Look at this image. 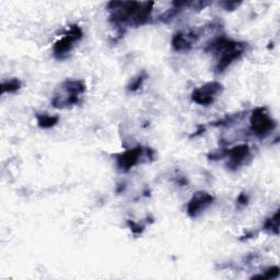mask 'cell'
Wrapping results in <instances>:
<instances>
[{
    "instance_id": "cell-7",
    "label": "cell",
    "mask_w": 280,
    "mask_h": 280,
    "mask_svg": "<svg viewBox=\"0 0 280 280\" xmlns=\"http://www.w3.org/2000/svg\"><path fill=\"white\" fill-rule=\"evenodd\" d=\"M249 152L250 149L247 145H241L232 148L229 151L230 164L233 165V167H239L244 161V159L249 156Z\"/></svg>"
},
{
    "instance_id": "cell-1",
    "label": "cell",
    "mask_w": 280,
    "mask_h": 280,
    "mask_svg": "<svg viewBox=\"0 0 280 280\" xmlns=\"http://www.w3.org/2000/svg\"><path fill=\"white\" fill-rule=\"evenodd\" d=\"M211 49L220 54V59L217 65V70L224 71L226 68L238 59L243 53V45L232 42L227 38H219L211 45Z\"/></svg>"
},
{
    "instance_id": "cell-2",
    "label": "cell",
    "mask_w": 280,
    "mask_h": 280,
    "mask_svg": "<svg viewBox=\"0 0 280 280\" xmlns=\"http://www.w3.org/2000/svg\"><path fill=\"white\" fill-rule=\"evenodd\" d=\"M82 37L81 28L77 25H72L70 27L69 32L66 34V36L59 39L54 46V54L57 58H62L65 55H67L72 49L73 45L80 38Z\"/></svg>"
},
{
    "instance_id": "cell-5",
    "label": "cell",
    "mask_w": 280,
    "mask_h": 280,
    "mask_svg": "<svg viewBox=\"0 0 280 280\" xmlns=\"http://www.w3.org/2000/svg\"><path fill=\"white\" fill-rule=\"evenodd\" d=\"M214 197L206 192H197L187 205V213L191 217H197L213 203Z\"/></svg>"
},
{
    "instance_id": "cell-8",
    "label": "cell",
    "mask_w": 280,
    "mask_h": 280,
    "mask_svg": "<svg viewBox=\"0 0 280 280\" xmlns=\"http://www.w3.org/2000/svg\"><path fill=\"white\" fill-rule=\"evenodd\" d=\"M194 39L184 33H176L172 39L173 48L178 51H185L191 48Z\"/></svg>"
},
{
    "instance_id": "cell-6",
    "label": "cell",
    "mask_w": 280,
    "mask_h": 280,
    "mask_svg": "<svg viewBox=\"0 0 280 280\" xmlns=\"http://www.w3.org/2000/svg\"><path fill=\"white\" fill-rule=\"evenodd\" d=\"M141 156V148H134V149L127 150L126 152L122 153L117 158L118 167L124 170H129L138 162V160Z\"/></svg>"
},
{
    "instance_id": "cell-13",
    "label": "cell",
    "mask_w": 280,
    "mask_h": 280,
    "mask_svg": "<svg viewBox=\"0 0 280 280\" xmlns=\"http://www.w3.org/2000/svg\"><path fill=\"white\" fill-rule=\"evenodd\" d=\"M142 81H144V77H138L137 79H135L133 82H131V84L129 85V90H131V91H135V90H137L138 89L140 85H141V83H142Z\"/></svg>"
},
{
    "instance_id": "cell-4",
    "label": "cell",
    "mask_w": 280,
    "mask_h": 280,
    "mask_svg": "<svg viewBox=\"0 0 280 280\" xmlns=\"http://www.w3.org/2000/svg\"><path fill=\"white\" fill-rule=\"evenodd\" d=\"M275 126V124L272 121V118L268 116L265 108L257 107L253 111L251 116V127L256 135L264 136L268 131L272 130Z\"/></svg>"
},
{
    "instance_id": "cell-11",
    "label": "cell",
    "mask_w": 280,
    "mask_h": 280,
    "mask_svg": "<svg viewBox=\"0 0 280 280\" xmlns=\"http://www.w3.org/2000/svg\"><path fill=\"white\" fill-rule=\"evenodd\" d=\"M21 87V83L20 81H18L16 79L13 80H10L8 82H4L1 85V91L2 93L4 92H15V91H18Z\"/></svg>"
},
{
    "instance_id": "cell-9",
    "label": "cell",
    "mask_w": 280,
    "mask_h": 280,
    "mask_svg": "<svg viewBox=\"0 0 280 280\" xmlns=\"http://www.w3.org/2000/svg\"><path fill=\"white\" fill-rule=\"evenodd\" d=\"M58 117L57 116H50V115H38L37 116V122L38 126L42 128H50L55 126L58 123Z\"/></svg>"
},
{
    "instance_id": "cell-12",
    "label": "cell",
    "mask_w": 280,
    "mask_h": 280,
    "mask_svg": "<svg viewBox=\"0 0 280 280\" xmlns=\"http://www.w3.org/2000/svg\"><path fill=\"white\" fill-rule=\"evenodd\" d=\"M279 275V268L277 266H273L270 270L266 271V274L264 276H262L263 278H275Z\"/></svg>"
},
{
    "instance_id": "cell-10",
    "label": "cell",
    "mask_w": 280,
    "mask_h": 280,
    "mask_svg": "<svg viewBox=\"0 0 280 280\" xmlns=\"http://www.w3.org/2000/svg\"><path fill=\"white\" fill-rule=\"evenodd\" d=\"M278 217H279V213L277 211V213L274 215L272 218H270L266 221V224L264 226L266 230H271L272 232L278 233V231H279V219H278Z\"/></svg>"
},
{
    "instance_id": "cell-15",
    "label": "cell",
    "mask_w": 280,
    "mask_h": 280,
    "mask_svg": "<svg viewBox=\"0 0 280 280\" xmlns=\"http://www.w3.org/2000/svg\"><path fill=\"white\" fill-rule=\"evenodd\" d=\"M247 201H248V197L245 196L244 194H241V195H240L239 198H238V202L240 204H245V203H247Z\"/></svg>"
},
{
    "instance_id": "cell-3",
    "label": "cell",
    "mask_w": 280,
    "mask_h": 280,
    "mask_svg": "<svg viewBox=\"0 0 280 280\" xmlns=\"http://www.w3.org/2000/svg\"><path fill=\"white\" fill-rule=\"evenodd\" d=\"M222 85L218 82H209L196 89L192 94V100L199 105L207 106L214 102L215 98L221 93Z\"/></svg>"
},
{
    "instance_id": "cell-14",
    "label": "cell",
    "mask_w": 280,
    "mask_h": 280,
    "mask_svg": "<svg viewBox=\"0 0 280 280\" xmlns=\"http://www.w3.org/2000/svg\"><path fill=\"white\" fill-rule=\"evenodd\" d=\"M240 4H241V2H237V1H228V2H224V5H225V9H226V10L237 9Z\"/></svg>"
}]
</instances>
